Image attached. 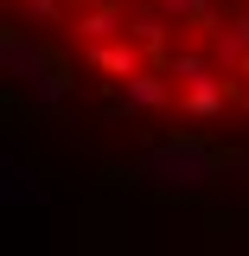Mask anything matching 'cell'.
Segmentation results:
<instances>
[{"label":"cell","mask_w":249,"mask_h":256,"mask_svg":"<svg viewBox=\"0 0 249 256\" xmlns=\"http://www.w3.org/2000/svg\"><path fill=\"white\" fill-rule=\"evenodd\" d=\"M6 38L102 128L249 154V0H6Z\"/></svg>","instance_id":"obj_1"}]
</instances>
